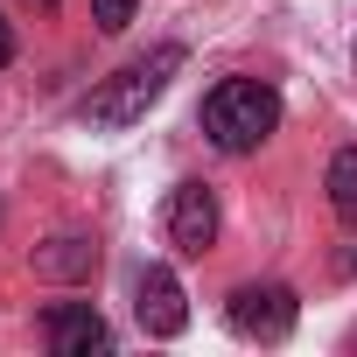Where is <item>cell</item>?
Returning <instances> with one entry per match:
<instances>
[{"mask_svg":"<svg viewBox=\"0 0 357 357\" xmlns=\"http://www.w3.org/2000/svg\"><path fill=\"white\" fill-rule=\"evenodd\" d=\"M197 119H204V140L218 154H252L280 126V91L259 84V77H225V84L204 91V112Z\"/></svg>","mask_w":357,"mask_h":357,"instance_id":"1","label":"cell"},{"mask_svg":"<svg viewBox=\"0 0 357 357\" xmlns=\"http://www.w3.org/2000/svg\"><path fill=\"white\" fill-rule=\"evenodd\" d=\"M190 63V50L183 43H161L154 56H140V63H126V70H112L105 84H91V98H84V119L98 126V133H119V126H133L161 91H168V77Z\"/></svg>","mask_w":357,"mask_h":357,"instance_id":"2","label":"cell"},{"mask_svg":"<svg viewBox=\"0 0 357 357\" xmlns=\"http://www.w3.org/2000/svg\"><path fill=\"white\" fill-rule=\"evenodd\" d=\"M225 322H231L245 343H287L294 322H301V301H294V287H280V280H245V287L225 294Z\"/></svg>","mask_w":357,"mask_h":357,"instance_id":"3","label":"cell"},{"mask_svg":"<svg viewBox=\"0 0 357 357\" xmlns=\"http://www.w3.org/2000/svg\"><path fill=\"white\" fill-rule=\"evenodd\" d=\"M168 245L183 259H204L218 245V190L211 183H175L168 190Z\"/></svg>","mask_w":357,"mask_h":357,"instance_id":"4","label":"cell"},{"mask_svg":"<svg viewBox=\"0 0 357 357\" xmlns=\"http://www.w3.org/2000/svg\"><path fill=\"white\" fill-rule=\"evenodd\" d=\"M133 322L147 336H161V343L190 329V294H183V280H175L168 266H140L133 273Z\"/></svg>","mask_w":357,"mask_h":357,"instance_id":"5","label":"cell"},{"mask_svg":"<svg viewBox=\"0 0 357 357\" xmlns=\"http://www.w3.org/2000/svg\"><path fill=\"white\" fill-rule=\"evenodd\" d=\"M43 343L56 357H91V350H112V329H105V315L91 301H56L43 315Z\"/></svg>","mask_w":357,"mask_h":357,"instance_id":"6","label":"cell"},{"mask_svg":"<svg viewBox=\"0 0 357 357\" xmlns=\"http://www.w3.org/2000/svg\"><path fill=\"white\" fill-rule=\"evenodd\" d=\"M36 273H43V280H91V273H98V245L77 238V231H63V238L36 245Z\"/></svg>","mask_w":357,"mask_h":357,"instance_id":"7","label":"cell"},{"mask_svg":"<svg viewBox=\"0 0 357 357\" xmlns=\"http://www.w3.org/2000/svg\"><path fill=\"white\" fill-rule=\"evenodd\" d=\"M329 211L343 231H357V147H336L329 161Z\"/></svg>","mask_w":357,"mask_h":357,"instance_id":"8","label":"cell"},{"mask_svg":"<svg viewBox=\"0 0 357 357\" xmlns=\"http://www.w3.org/2000/svg\"><path fill=\"white\" fill-rule=\"evenodd\" d=\"M133 8H140V0H91V22H98L105 36H119V29L133 22Z\"/></svg>","mask_w":357,"mask_h":357,"instance_id":"9","label":"cell"},{"mask_svg":"<svg viewBox=\"0 0 357 357\" xmlns=\"http://www.w3.org/2000/svg\"><path fill=\"white\" fill-rule=\"evenodd\" d=\"M15 63V29H8V15H0V70Z\"/></svg>","mask_w":357,"mask_h":357,"instance_id":"10","label":"cell"},{"mask_svg":"<svg viewBox=\"0 0 357 357\" xmlns=\"http://www.w3.org/2000/svg\"><path fill=\"white\" fill-rule=\"evenodd\" d=\"M36 8H56V0H36Z\"/></svg>","mask_w":357,"mask_h":357,"instance_id":"11","label":"cell"}]
</instances>
